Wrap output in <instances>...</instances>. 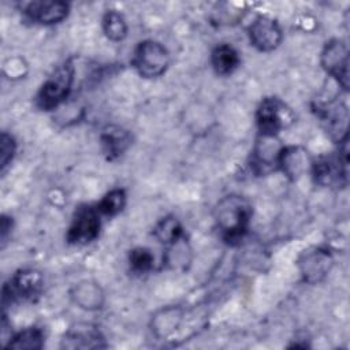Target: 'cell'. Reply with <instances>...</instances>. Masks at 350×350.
<instances>
[{
    "instance_id": "21",
    "label": "cell",
    "mask_w": 350,
    "mask_h": 350,
    "mask_svg": "<svg viewBox=\"0 0 350 350\" xmlns=\"http://www.w3.org/2000/svg\"><path fill=\"white\" fill-rule=\"evenodd\" d=\"M103 31L108 40L119 42L127 36V23L124 16L116 10H109L103 16Z\"/></svg>"
},
{
    "instance_id": "5",
    "label": "cell",
    "mask_w": 350,
    "mask_h": 350,
    "mask_svg": "<svg viewBox=\"0 0 350 350\" xmlns=\"http://www.w3.org/2000/svg\"><path fill=\"white\" fill-rule=\"evenodd\" d=\"M336 156H320L312 161L310 170L316 183L321 186L346 185L347 180V138L339 142Z\"/></svg>"
},
{
    "instance_id": "14",
    "label": "cell",
    "mask_w": 350,
    "mask_h": 350,
    "mask_svg": "<svg viewBox=\"0 0 350 350\" xmlns=\"http://www.w3.org/2000/svg\"><path fill=\"white\" fill-rule=\"evenodd\" d=\"M312 165L308 152L302 146H282L278 157L280 168L290 179H298Z\"/></svg>"
},
{
    "instance_id": "15",
    "label": "cell",
    "mask_w": 350,
    "mask_h": 350,
    "mask_svg": "<svg viewBox=\"0 0 350 350\" xmlns=\"http://www.w3.org/2000/svg\"><path fill=\"white\" fill-rule=\"evenodd\" d=\"M72 302L85 310H97L103 308L104 291L98 283L93 280H82L70 291Z\"/></svg>"
},
{
    "instance_id": "12",
    "label": "cell",
    "mask_w": 350,
    "mask_h": 350,
    "mask_svg": "<svg viewBox=\"0 0 350 350\" xmlns=\"http://www.w3.org/2000/svg\"><path fill=\"white\" fill-rule=\"evenodd\" d=\"M105 346L107 343L103 334L92 324L71 327L62 339V347L66 349H101Z\"/></svg>"
},
{
    "instance_id": "22",
    "label": "cell",
    "mask_w": 350,
    "mask_h": 350,
    "mask_svg": "<svg viewBox=\"0 0 350 350\" xmlns=\"http://www.w3.org/2000/svg\"><path fill=\"white\" fill-rule=\"evenodd\" d=\"M126 191L123 189H112L108 191L97 204V211L100 215L104 216H116L120 213L126 206Z\"/></svg>"
},
{
    "instance_id": "13",
    "label": "cell",
    "mask_w": 350,
    "mask_h": 350,
    "mask_svg": "<svg viewBox=\"0 0 350 350\" xmlns=\"http://www.w3.org/2000/svg\"><path fill=\"white\" fill-rule=\"evenodd\" d=\"M280 149L282 146H278L276 137L260 135L252 156L250 167L253 171L258 175H265L278 168V157Z\"/></svg>"
},
{
    "instance_id": "4",
    "label": "cell",
    "mask_w": 350,
    "mask_h": 350,
    "mask_svg": "<svg viewBox=\"0 0 350 350\" xmlns=\"http://www.w3.org/2000/svg\"><path fill=\"white\" fill-rule=\"evenodd\" d=\"M256 122L260 135L276 137L280 130L294 122V113L279 98L265 97L257 108Z\"/></svg>"
},
{
    "instance_id": "17",
    "label": "cell",
    "mask_w": 350,
    "mask_h": 350,
    "mask_svg": "<svg viewBox=\"0 0 350 350\" xmlns=\"http://www.w3.org/2000/svg\"><path fill=\"white\" fill-rule=\"evenodd\" d=\"M182 321V309L179 306H165L157 310L152 317V331L157 338L170 336Z\"/></svg>"
},
{
    "instance_id": "6",
    "label": "cell",
    "mask_w": 350,
    "mask_h": 350,
    "mask_svg": "<svg viewBox=\"0 0 350 350\" xmlns=\"http://www.w3.org/2000/svg\"><path fill=\"white\" fill-rule=\"evenodd\" d=\"M44 278L41 272L36 269H21L14 273L8 282L3 286V306L31 299L42 290Z\"/></svg>"
},
{
    "instance_id": "3",
    "label": "cell",
    "mask_w": 350,
    "mask_h": 350,
    "mask_svg": "<svg viewBox=\"0 0 350 350\" xmlns=\"http://www.w3.org/2000/svg\"><path fill=\"white\" fill-rule=\"evenodd\" d=\"M131 64L141 77L157 78L168 68L170 53L161 42L145 40L135 46Z\"/></svg>"
},
{
    "instance_id": "19",
    "label": "cell",
    "mask_w": 350,
    "mask_h": 350,
    "mask_svg": "<svg viewBox=\"0 0 350 350\" xmlns=\"http://www.w3.org/2000/svg\"><path fill=\"white\" fill-rule=\"evenodd\" d=\"M44 339L45 335L41 328L30 327L11 336L5 347L14 350H38L44 346Z\"/></svg>"
},
{
    "instance_id": "7",
    "label": "cell",
    "mask_w": 350,
    "mask_h": 350,
    "mask_svg": "<svg viewBox=\"0 0 350 350\" xmlns=\"http://www.w3.org/2000/svg\"><path fill=\"white\" fill-rule=\"evenodd\" d=\"M320 62L328 75H331L345 90L349 89V48L340 38L325 42Z\"/></svg>"
},
{
    "instance_id": "24",
    "label": "cell",
    "mask_w": 350,
    "mask_h": 350,
    "mask_svg": "<svg viewBox=\"0 0 350 350\" xmlns=\"http://www.w3.org/2000/svg\"><path fill=\"white\" fill-rule=\"evenodd\" d=\"M15 152H16V142L12 138V135H10L7 133H1V137H0V168H1V172H4L7 165L12 161Z\"/></svg>"
},
{
    "instance_id": "20",
    "label": "cell",
    "mask_w": 350,
    "mask_h": 350,
    "mask_svg": "<svg viewBox=\"0 0 350 350\" xmlns=\"http://www.w3.org/2000/svg\"><path fill=\"white\" fill-rule=\"evenodd\" d=\"M153 235L160 243L165 246L176 243L185 238L183 227L175 216L163 217L153 228Z\"/></svg>"
},
{
    "instance_id": "1",
    "label": "cell",
    "mask_w": 350,
    "mask_h": 350,
    "mask_svg": "<svg viewBox=\"0 0 350 350\" xmlns=\"http://www.w3.org/2000/svg\"><path fill=\"white\" fill-rule=\"evenodd\" d=\"M252 213L247 198L238 194L223 197L215 208V221L221 239L228 245L239 243L249 230Z\"/></svg>"
},
{
    "instance_id": "2",
    "label": "cell",
    "mask_w": 350,
    "mask_h": 350,
    "mask_svg": "<svg viewBox=\"0 0 350 350\" xmlns=\"http://www.w3.org/2000/svg\"><path fill=\"white\" fill-rule=\"evenodd\" d=\"M74 74L75 68L70 59L59 64L37 92L36 105L40 109L51 111L63 104L72 89Z\"/></svg>"
},
{
    "instance_id": "10",
    "label": "cell",
    "mask_w": 350,
    "mask_h": 350,
    "mask_svg": "<svg viewBox=\"0 0 350 350\" xmlns=\"http://www.w3.org/2000/svg\"><path fill=\"white\" fill-rule=\"evenodd\" d=\"M334 264L332 254L329 250L314 246L305 250L298 258V268L305 282L314 284L321 282L331 271Z\"/></svg>"
},
{
    "instance_id": "11",
    "label": "cell",
    "mask_w": 350,
    "mask_h": 350,
    "mask_svg": "<svg viewBox=\"0 0 350 350\" xmlns=\"http://www.w3.org/2000/svg\"><path fill=\"white\" fill-rule=\"evenodd\" d=\"M70 5L66 1L59 0H40L30 1L23 5L25 15L40 25H53L59 23L67 18Z\"/></svg>"
},
{
    "instance_id": "16",
    "label": "cell",
    "mask_w": 350,
    "mask_h": 350,
    "mask_svg": "<svg viewBox=\"0 0 350 350\" xmlns=\"http://www.w3.org/2000/svg\"><path fill=\"white\" fill-rule=\"evenodd\" d=\"M103 149L109 160L120 157L131 145V135L119 126H107L100 135Z\"/></svg>"
},
{
    "instance_id": "23",
    "label": "cell",
    "mask_w": 350,
    "mask_h": 350,
    "mask_svg": "<svg viewBox=\"0 0 350 350\" xmlns=\"http://www.w3.org/2000/svg\"><path fill=\"white\" fill-rule=\"evenodd\" d=\"M129 262H130V267L134 272L146 273V272L153 269L154 256L146 247H135L130 252Z\"/></svg>"
},
{
    "instance_id": "25",
    "label": "cell",
    "mask_w": 350,
    "mask_h": 350,
    "mask_svg": "<svg viewBox=\"0 0 350 350\" xmlns=\"http://www.w3.org/2000/svg\"><path fill=\"white\" fill-rule=\"evenodd\" d=\"M12 228V220L11 217L3 215L1 216V224H0V237H1V243L4 246L5 241H7V237H8V232L11 231Z\"/></svg>"
},
{
    "instance_id": "8",
    "label": "cell",
    "mask_w": 350,
    "mask_h": 350,
    "mask_svg": "<svg viewBox=\"0 0 350 350\" xmlns=\"http://www.w3.org/2000/svg\"><path fill=\"white\" fill-rule=\"evenodd\" d=\"M100 232V213L90 205L79 206L67 230L66 239L72 245H86L93 242Z\"/></svg>"
},
{
    "instance_id": "18",
    "label": "cell",
    "mask_w": 350,
    "mask_h": 350,
    "mask_svg": "<svg viewBox=\"0 0 350 350\" xmlns=\"http://www.w3.org/2000/svg\"><path fill=\"white\" fill-rule=\"evenodd\" d=\"M239 53L228 44H220L213 48L211 53V64L216 74L230 75L239 66Z\"/></svg>"
},
{
    "instance_id": "9",
    "label": "cell",
    "mask_w": 350,
    "mask_h": 350,
    "mask_svg": "<svg viewBox=\"0 0 350 350\" xmlns=\"http://www.w3.org/2000/svg\"><path fill=\"white\" fill-rule=\"evenodd\" d=\"M250 44L260 52L276 49L283 38L279 23L267 15H257L247 27Z\"/></svg>"
}]
</instances>
